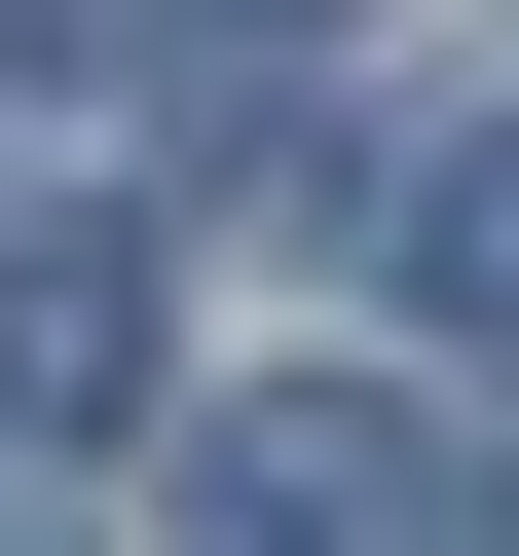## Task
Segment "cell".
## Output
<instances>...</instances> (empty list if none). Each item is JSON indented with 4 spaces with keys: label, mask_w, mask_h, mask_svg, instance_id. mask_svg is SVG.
Listing matches in <instances>:
<instances>
[{
    "label": "cell",
    "mask_w": 519,
    "mask_h": 556,
    "mask_svg": "<svg viewBox=\"0 0 519 556\" xmlns=\"http://www.w3.org/2000/svg\"><path fill=\"white\" fill-rule=\"evenodd\" d=\"M408 298H445V334H519V186H408Z\"/></svg>",
    "instance_id": "obj_3"
},
{
    "label": "cell",
    "mask_w": 519,
    "mask_h": 556,
    "mask_svg": "<svg viewBox=\"0 0 519 556\" xmlns=\"http://www.w3.org/2000/svg\"><path fill=\"white\" fill-rule=\"evenodd\" d=\"M0 556H75V519H0Z\"/></svg>",
    "instance_id": "obj_4"
},
{
    "label": "cell",
    "mask_w": 519,
    "mask_h": 556,
    "mask_svg": "<svg viewBox=\"0 0 519 556\" xmlns=\"http://www.w3.org/2000/svg\"><path fill=\"white\" fill-rule=\"evenodd\" d=\"M186 556H445V482H408V408L260 371V408H186Z\"/></svg>",
    "instance_id": "obj_1"
},
{
    "label": "cell",
    "mask_w": 519,
    "mask_h": 556,
    "mask_svg": "<svg viewBox=\"0 0 519 556\" xmlns=\"http://www.w3.org/2000/svg\"><path fill=\"white\" fill-rule=\"evenodd\" d=\"M149 408V223H0V445H112Z\"/></svg>",
    "instance_id": "obj_2"
}]
</instances>
